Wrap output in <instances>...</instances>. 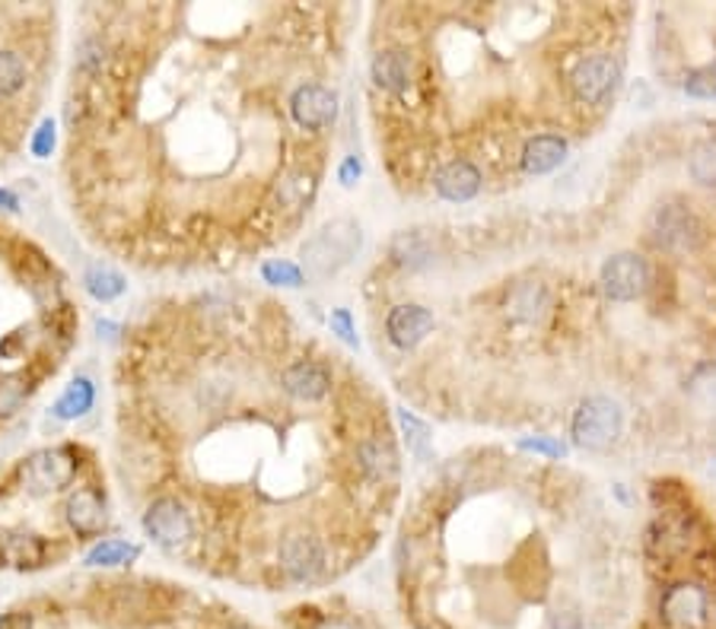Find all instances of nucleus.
Returning a JSON list of instances; mask_svg holds the SVG:
<instances>
[{
	"label": "nucleus",
	"instance_id": "f257e3e1",
	"mask_svg": "<svg viewBox=\"0 0 716 629\" xmlns=\"http://www.w3.org/2000/svg\"><path fill=\"white\" fill-rule=\"evenodd\" d=\"M90 607L112 627H150L169 617V591L153 582L95 585Z\"/></svg>",
	"mask_w": 716,
	"mask_h": 629
},
{
	"label": "nucleus",
	"instance_id": "f03ea898",
	"mask_svg": "<svg viewBox=\"0 0 716 629\" xmlns=\"http://www.w3.org/2000/svg\"><path fill=\"white\" fill-rule=\"evenodd\" d=\"M363 233L354 220H332L303 245V267L310 280H329L357 257Z\"/></svg>",
	"mask_w": 716,
	"mask_h": 629
},
{
	"label": "nucleus",
	"instance_id": "7ed1b4c3",
	"mask_svg": "<svg viewBox=\"0 0 716 629\" xmlns=\"http://www.w3.org/2000/svg\"><path fill=\"white\" fill-rule=\"evenodd\" d=\"M621 429L624 414L612 397H586L571 423L573 443L586 452H605L608 445L618 443Z\"/></svg>",
	"mask_w": 716,
	"mask_h": 629
},
{
	"label": "nucleus",
	"instance_id": "20e7f679",
	"mask_svg": "<svg viewBox=\"0 0 716 629\" xmlns=\"http://www.w3.org/2000/svg\"><path fill=\"white\" fill-rule=\"evenodd\" d=\"M621 87V61L608 51H593L586 58L576 61V68L571 70V90L573 95L589 105L598 109L605 105L608 99H615Z\"/></svg>",
	"mask_w": 716,
	"mask_h": 629
},
{
	"label": "nucleus",
	"instance_id": "39448f33",
	"mask_svg": "<svg viewBox=\"0 0 716 629\" xmlns=\"http://www.w3.org/2000/svg\"><path fill=\"white\" fill-rule=\"evenodd\" d=\"M700 235H704V226H700L697 213L685 204H663L649 216V239L663 252H675V255L694 252Z\"/></svg>",
	"mask_w": 716,
	"mask_h": 629
},
{
	"label": "nucleus",
	"instance_id": "423d86ee",
	"mask_svg": "<svg viewBox=\"0 0 716 629\" xmlns=\"http://www.w3.org/2000/svg\"><path fill=\"white\" fill-rule=\"evenodd\" d=\"M77 467L80 461L71 448H46V452H36L23 465V484L32 496L58 493V489L71 487Z\"/></svg>",
	"mask_w": 716,
	"mask_h": 629
},
{
	"label": "nucleus",
	"instance_id": "0eeeda50",
	"mask_svg": "<svg viewBox=\"0 0 716 629\" xmlns=\"http://www.w3.org/2000/svg\"><path fill=\"white\" fill-rule=\"evenodd\" d=\"M598 283L612 303H634L649 286V264H646V257L634 255V252H621L602 264Z\"/></svg>",
	"mask_w": 716,
	"mask_h": 629
},
{
	"label": "nucleus",
	"instance_id": "6e6552de",
	"mask_svg": "<svg viewBox=\"0 0 716 629\" xmlns=\"http://www.w3.org/2000/svg\"><path fill=\"white\" fill-rule=\"evenodd\" d=\"M143 531L147 537L157 544V547H163V550H179V547H185L191 540V531H194V525H191V515L185 513V506L179 503V499H157V503H150V509L143 513Z\"/></svg>",
	"mask_w": 716,
	"mask_h": 629
},
{
	"label": "nucleus",
	"instance_id": "1a4fd4ad",
	"mask_svg": "<svg viewBox=\"0 0 716 629\" xmlns=\"http://www.w3.org/2000/svg\"><path fill=\"white\" fill-rule=\"evenodd\" d=\"M278 559H281V569H284L286 579L296 585L315 582L325 572V547H322V540L303 535V531L286 535L281 540Z\"/></svg>",
	"mask_w": 716,
	"mask_h": 629
},
{
	"label": "nucleus",
	"instance_id": "9d476101",
	"mask_svg": "<svg viewBox=\"0 0 716 629\" xmlns=\"http://www.w3.org/2000/svg\"><path fill=\"white\" fill-rule=\"evenodd\" d=\"M290 112H293L300 128L325 131V128H332L334 118H337V99H334L332 90H325L319 83H306L290 99Z\"/></svg>",
	"mask_w": 716,
	"mask_h": 629
},
{
	"label": "nucleus",
	"instance_id": "9b49d317",
	"mask_svg": "<svg viewBox=\"0 0 716 629\" xmlns=\"http://www.w3.org/2000/svg\"><path fill=\"white\" fill-rule=\"evenodd\" d=\"M436 325L427 305H395L385 318V334L399 349H414Z\"/></svg>",
	"mask_w": 716,
	"mask_h": 629
},
{
	"label": "nucleus",
	"instance_id": "f8f14e48",
	"mask_svg": "<svg viewBox=\"0 0 716 629\" xmlns=\"http://www.w3.org/2000/svg\"><path fill=\"white\" fill-rule=\"evenodd\" d=\"M281 385L290 397L296 400H322L332 392V373L322 363L312 359H300L293 366H286L281 375Z\"/></svg>",
	"mask_w": 716,
	"mask_h": 629
},
{
	"label": "nucleus",
	"instance_id": "ddd939ff",
	"mask_svg": "<svg viewBox=\"0 0 716 629\" xmlns=\"http://www.w3.org/2000/svg\"><path fill=\"white\" fill-rule=\"evenodd\" d=\"M433 187L443 201L450 204H465L481 191V172L468 160H453L433 175Z\"/></svg>",
	"mask_w": 716,
	"mask_h": 629
},
{
	"label": "nucleus",
	"instance_id": "4468645a",
	"mask_svg": "<svg viewBox=\"0 0 716 629\" xmlns=\"http://www.w3.org/2000/svg\"><path fill=\"white\" fill-rule=\"evenodd\" d=\"M357 465L376 484H392L399 477V455L385 436H373L357 445Z\"/></svg>",
	"mask_w": 716,
	"mask_h": 629
},
{
	"label": "nucleus",
	"instance_id": "2eb2a0df",
	"mask_svg": "<svg viewBox=\"0 0 716 629\" xmlns=\"http://www.w3.org/2000/svg\"><path fill=\"white\" fill-rule=\"evenodd\" d=\"M64 513H68V525H71L80 537L99 535L102 525H105V503H102V496L90 487L77 489L71 499H68Z\"/></svg>",
	"mask_w": 716,
	"mask_h": 629
},
{
	"label": "nucleus",
	"instance_id": "dca6fc26",
	"mask_svg": "<svg viewBox=\"0 0 716 629\" xmlns=\"http://www.w3.org/2000/svg\"><path fill=\"white\" fill-rule=\"evenodd\" d=\"M370 77L385 93H405L411 87V54L399 48H385L380 54H373Z\"/></svg>",
	"mask_w": 716,
	"mask_h": 629
},
{
	"label": "nucleus",
	"instance_id": "f3484780",
	"mask_svg": "<svg viewBox=\"0 0 716 629\" xmlns=\"http://www.w3.org/2000/svg\"><path fill=\"white\" fill-rule=\"evenodd\" d=\"M567 156V140L561 134H538L525 143L523 169L528 175H548Z\"/></svg>",
	"mask_w": 716,
	"mask_h": 629
},
{
	"label": "nucleus",
	"instance_id": "a211bd4d",
	"mask_svg": "<svg viewBox=\"0 0 716 629\" xmlns=\"http://www.w3.org/2000/svg\"><path fill=\"white\" fill-rule=\"evenodd\" d=\"M392 257L407 267V271H421L433 264V239L427 233H399L392 239Z\"/></svg>",
	"mask_w": 716,
	"mask_h": 629
},
{
	"label": "nucleus",
	"instance_id": "6ab92c4d",
	"mask_svg": "<svg viewBox=\"0 0 716 629\" xmlns=\"http://www.w3.org/2000/svg\"><path fill=\"white\" fill-rule=\"evenodd\" d=\"M0 554L17 569H32L46 562V540L36 535H3Z\"/></svg>",
	"mask_w": 716,
	"mask_h": 629
},
{
	"label": "nucleus",
	"instance_id": "aec40b11",
	"mask_svg": "<svg viewBox=\"0 0 716 629\" xmlns=\"http://www.w3.org/2000/svg\"><path fill=\"white\" fill-rule=\"evenodd\" d=\"M506 308H510V315L520 318V322H535V318H542L545 308H548V290H545L542 283H520V286L510 293Z\"/></svg>",
	"mask_w": 716,
	"mask_h": 629
},
{
	"label": "nucleus",
	"instance_id": "412c9836",
	"mask_svg": "<svg viewBox=\"0 0 716 629\" xmlns=\"http://www.w3.org/2000/svg\"><path fill=\"white\" fill-rule=\"evenodd\" d=\"M95 404V388L90 378H73L71 385H68V392L58 397V404H54V417L58 419H80L83 414H90Z\"/></svg>",
	"mask_w": 716,
	"mask_h": 629
},
{
	"label": "nucleus",
	"instance_id": "4be33fe9",
	"mask_svg": "<svg viewBox=\"0 0 716 629\" xmlns=\"http://www.w3.org/2000/svg\"><path fill=\"white\" fill-rule=\"evenodd\" d=\"M83 286L99 303H112V300H119L121 293L128 290V283H124L119 271H112L105 264H90L87 274H83Z\"/></svg>",
	"mask_w": 716,
	"mask_h": 629
},
{
	"label": "nucleus",
	"instance_id": "5701e85b",
	"mask_svg": "<svg viewBox=\"0 0 716 629\" xmlns=\"http://www.w3.org/2000/svg\"><path fill=\"white\" fill-rule=\"evenodd\" d=\"M138 557H141V547H138V544H128V540H102V544H95L93 550L87 554V566H105V569H112V566H128V562H134Z\"/></svg>",
	"mask_w": 716,
	"mask_h": 629
},
{
	"label": "nucleus",
	"instance_id": "b1692460",
	"mask_svg": "<svg viewBox=\"0 0 716 629\" xmlns=\"http://www.w3.org/2000/svg\"><path fill=\"white\" fill-rule=\"evenodd\" d=\"M688 172L697 185L716 187V140L707 138L700 140L692 150V160H688Z\"/></svg>",
	"mask_w": 716,
	"mask_h": 629
},
{
	"label": "nucleus",
	"instance_id": "393cba45",
	"mask_svg": "<svg viewBox=\"0 0 716 629\" xmlns=\"http://www.w3.org/2000/svg\"><path fill=\"white\" fill-rule=\"evenodd\" d=\"M399 423H402V433H405L407 452H411L417 461H427L430 445H433V436H430L427 423H424V419H417L414 414H407V410H399Z\"/></svg>",
	"mask_w": 716,
	"mask_h": 629
},
{
	"label": "nucleus",
	"instance_id": "a878e982",
	"mask_svg": "<svg viewBox=\"0 0 716 629\" xmlns=\"http://www.w3.org/2000/svg\"><path fill=\"white\" fill-rule=\"evenodd\" d=\"M26 83V64L20 54L13 51H0V99H10L20 93Z\"/></svg>",
	"mask_w": 716,
	"mask_h": 629
},
{
	"label": "nucleus",
	"instance_id": "bb28decb",
	"mask_svg": "<svg viewBox=\"0 0 716 629\" xmlns=\"http://www.w3.org/2000/svg\"><path fill=\"white\" fill-rule=\"evenodd\" d=\"M262 277L264 283H271V286H290V290H296V286H303V267L293 264V261H284V257H271V261H264L262 264Z\"/></svg>",
	"mask_w": 716,
	"mask_h": 629
},
{
	"label": "nucleus",
	"instance_id": "cd10ccee",
	"mask_svg": "<svg viewBox=\"0 0 716 629\" xmlns=\"http://www.w3.org/2000/svg\"><path fill=\"white\" fill-rule=\"evenodd\" d=\"M688 395L694 400H700V404H707V407H716V363L714 359H707V363H700L697 369L688 378Z\"/></svg>",
	"mask_w": 716,
	"mask_h": 629
},
{
	"label": "nucleus",
	"instance_id": "c85d7f7f",
	"mask_svg": "<svg viewBox=\"0 0 716 629\" xmlns=\"http://www.w3.org/2000/svg\"><path fill=\"white\" fill-rule=\"evenodd\" d=\"M685 93L694 99H716V58L700 64V68L688 70L685 77Z\"/></svg>",
	"mask_w": 716,
	"mask_h": 629
},
{
	"label": "nucleus",
	"instance_id": "c756f323",
	"mask_svg": "<svg viewBox=\"0 0 716 629\" xmlns=\"http://www.w3.org/2000/svg\"><path fill=\"white\" fill-rule=\"evenodd\" d=\"M54 140H58V131H54V121L46 118L42 124H39V131L32 134V156H39V160H46L51 156V150H54Z\"/></svg>",
	"mask_w": 716,
	"mask_h": 629
},
{
	"label": "nucleus",
	"instance_id": "7c9ffc66",
	"mask_svg": "<svg viewBox=\"0 0 716 629\" xmlns=\"http://www.w3.org/2000/svg\"><path fill=\"white\" fill-rule=\"evenodd\" d=\"M520 448L525 452H535V455H545V458H564L567 455V445L548 439V436H535V439H523Z\"/></svg>",
	"mask_w": 716,
	"mask_h": 629
},
{
	"label": "nucleus",
	"instance_id": "2f4dec72",
	"mask_svg": "<svg viewBox=\"0 0 716 629\" xmlns=\"http://www.w3.org/2000/svg\"><path fill=\"white\" fill-rule=\"evenodd\" d=\"M329 325H332V331L344 344L357 347V331H354V322H351V312H347V308H334Z\"/></svg>",
	"mask_w": 716,
	"mask_h": 629
},
{
	"label": "nucleus",
	"instance_id": "473e14b6",
	"mask_svg": "<svg viewBox=\"0 0 716 629\" xmlns=\"http://www.w3.org/2000/svg\"><path fill=\"white\" fill-rule=\"evenodd\" d=\"M77 61H80L83 70H102V64H105V45L99 39H87L80 45V58Z\"/></svg>",
	"mask_w": 716,
	"mask_h": 629
},
{
	"label": "nucleus",
	"instance_id": "72a5a7b5",
	"mask_svg": "<svg viewBox=\"0 0 716 629\" xmlns=\"http://www.w3.org/2000/svg\"><path fill=\"white\" fill-rule=\"evenodd\" d=\"M23 388H13V382L0 385V417H10L20 404H23Z\"/></svg>",
	"mask_w": 716,
	"mask_h": 629
},
{
	"label": "nucleus",
	"instance_id": "f704fd0d",
	"mask_svg": "<svg viewBox=\"0 0 716 629\" xmlns=\"http://www.w3.org/2000/svg\"><path fill=\"white\" fill-rule=\"evenodd\" d=\"M360 172H363V165H360L357 156H347L344 163H341V169H337V179H341V185H357Z\"/></svg>",
	"mask_w": 716,
	"mask_h": 629
},
{
	"label": "nucleus",
	"instance_id": "c9c22d12",
	"mask_svg": "<svg viewBox=\"0 0 716 629\" xmlns=\"http://www.w3.org/2000/svg\"><path fill=\"white\" fill-rule=\"evenodd\" d=\"M0 629H32V613L26 610H10L0 617Z\"/></svg>",
	"mask_w": 716,
	"mask_h": 629
},
{
	"label": "nucleus",
	"instance_id": "e433bc0d",
	"mask_svg": "<svg viewBox=\"0 0 716 629\" xmlns=\"http://www.w3.org/2000/svg\"><path fill=\"white\" fill-rule=\"evenodd\" d=\"M551 629H586V627H583V617H579L576 610H561V613L554 617Z\"/></svg>",
	"mask_w": 716,
	"mask_h": 629
},
{
	"label": "nucleus",
	"instance_id": "4c0bfd02",
	"mask_svg": "<svg viewBox=\"0 0 716 629\" xmlns=\"http://www.w3.org/2000/svg\"><path fill=\"white\" fill-rule=\"evenodd\" d=\"M20 207V197L7 187H0V210H17Z\"/></svg>",
	"mask_w": 716,
	"mask_h": 629
},
{
	"label": "nucleus",
	"instance_id": "58836bf2",
	"mask_svg": "<svg viewBox=\"0 0 716 629\" xmlns=\"http://www.w3.org/2000/svg\"><path fill=\"white\" fill-rule=\"evenodd\" d=\"M95 331H99V337L105 334V337L112 341V337L119 334V325H112V322H99V325H95Z\"/></svg>",
	"mask_w": 716,
	"mask_h": 629
},
{
	"label": "nucleus",
	"instance_id": "ea45409f",
	"mask_svg": "<svg viewBox=\"0 0 716 629\" xmlns=\"http://www.w3.org/2000/svg\"><path fill=\"white\" fill-rule=\"evenodd\" d=\"M226 629H245V627H226Z\"/></svg>",
	"mask_w": 716,
	"mask_h": 629
}]
</instances>
